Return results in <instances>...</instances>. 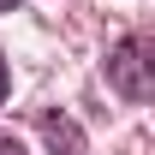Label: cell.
<instances>
[{
	"label": "cell",
	"mask_w": 155,
	"mask_h": 155,
	"mask_svg": "<svg viewBox=\"0 0 155 155\" xmlns=\"http://www.w3.org/2000/svg\"><path fill=\"white\" fill-rule=\"evenodd\" d=\"M0 155H24V143L18 137H0Z\"/></svg>",
	"instance_id": "cell-3"
},
{
	"label": "cell",
	"mask_w": 155,
	"mask_h": 155,
	"mask_svg": "<svg viewBox=\"0 0 155 155\" xmlns=\"http://www.w3.org/2000/svg\"><path fill=\"white\" fill-rule=\"evenodd\" d=\"M12 6H18V0H0V12H12Z\"/></svg>",
	"instance_id": "cell-5"
},
{
	"label": "cell",
	"mask_w": 155,
	"mask_h": 155,
	"mask_svg": "<svg viewBox=\"0 0 155 155\" xmlns=\"http://www.w3.org/2000/svg\"><path fill=\"white\" fill-rule=\"evenodd\" d=\"M155 42L137 30V36H119L114 48H107V84H114L125 101H149L155 96Z\"/></svg>",
	"instance_id": "cell-1"
},
{
	"label": "cell",
	"mask_w": 155,
	"mask_h": 155,
	"mask_svg": "<svg viewBox=\"0 0 155 155\" xmlns=\"http://www.w3.org/2000/svg\"><path fill=\"white\" fill-rule=\"evenodd\" d=\"M0 101H6V60H0Z\"/></svg>",
	"instance_id": "cell-4"
},
{
	"label": "cell",
	"mask_w": 155,
	"mask_h": 155,
	"mask_svg": "<svg viewBox=\"0 0 155 155\" xmlns=\"http://www.w3.org/2000/svg\"><path fill=\"white\" fill-rule=\"evenodd\" d=\"M36 125H42V137H48V149H54V155H90V143H84V131H78V119L42 114Z\"/></svg>",
	"instance_id": "cell-2"
}]
</instances>
